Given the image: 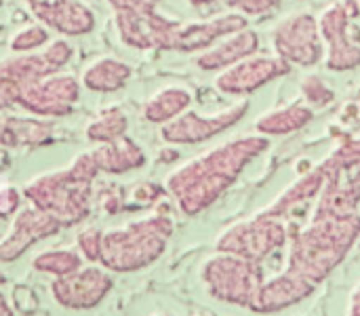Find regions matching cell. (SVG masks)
Here are the masks:
<instances>
[{
	"mask_svg": "<svg viewBox=\"0 0 360 316\" xmlns=\"http://www.w3.org/2000/svg\"><path fill=\"white\" fill-rule=\"evenodd\" d=\"M268 148L266 135H247L217 146L175 169L167 177V192L181 213L194 217L217 203Z\"/></svg>",
	"mask_w": 360,
	"mask_h": 316,
	"instance_id": "6da1fadb",
	"label": "cell"
},
{
	"mask_svg": "<svg viewBox=\"0 0 360 316\" xmlns=\"http://www.w3.org/2000/svg\"><path fill=\"white\" fill-rule=\"evenodd\" d=\"M359 239V213L312 217V224L293 236L285 270L319 287L348 258Z\"/></svg>",
	"mask_w": 360,
	"mask_h": 316,
	"instance_id": "7a4b0ae2",
	"label": "cell"
},
{
	"mask_svg": "<svg viewBox=\"0 0 360 316\" xmlns=\"http://www.w3.org/2000/svg\"><path fill=\"white\" fill-rule=\"evenodd\" d=\"M99 169L91 152L78 154L68 169L38 175L23 188L25 201L59 222L61 228L84 222L91 211L93 182Z\"/></svg>",
	"mask_w": 360,
	"mask_h": 316,
	"instance_id": "3957f363",
	"label": "cell"
},
{
	"mask_svg": "<svg viewBox=\"0 0 360 316\" xmlns=\"http://www.w3.org/2000/svg\"><path fill=\"white\" fill-rule=\"evenodd\" d=\"M173 236V220L165 213H154L131 222L122 228L103 232L99 262L108 272L129 274L156 264Z\"/></svg>",
	"mask_w": 360,
	"mask_h": 316,
	"instance_id": "277c9868",
	"label": "cell"
},
{
	"mask_svg": "<svg viewBox=\"0 0 360 316\" xmlns=\"http://www.w3.org/2000/svg\"><path fill=\"white\" fill-rule=\"evenodd\" d=\"M325 184L319 194L314 217L359 213L360 205V139H350L325 160Z\"/></svg>",
	"mask_w": 360,
	"mask_h": 316,
	"instance_id": "5b68a950",
	"label": "cell"
},
{
	"mask_svg": "<svg viewBox=\"0 0 360 316\" xmlns=\"http://www.w3.org/2000/svg\"><path fill=\"white\" fill-rule=\"evenodd\" d=\"M200 281L213 300L230 306L249 308L264 283V272L262 266L251 260L217 251L215 255L205 260L200 268Z\"/></svg>",
	"mask_w": 360,
	"mask_h": 316,
	"instance_id": "8992f818",
	"label": "cell"
},
{
	"mask_svg": "<svg viewBox=\"0 0 360 316\" xmlns=\"http://www.w3.org/2000/svg\"><path fill=\"white\" fill-rule=\"evenodd\" d=\"M287 243V228L283 220L268 213H257L251 220L238 222L224 230L215 241V251L232 253L255 264H262L268 255Z\"/></svg>",
	"mask_w": 360,
	"mask_h": 316,
	"instance_id": "52a82bcc",
	"label": "cell"
},
{
	"mask_svg": "<svg viewBox=\"0 0 360 316\" xmlns=\"http://www.w3.org/2000/svg\"><path fill=\"white\" fill-rule=\"evenodd\" d=\"M360 13L354 0H342L329 6L319 19L321 38L329 44L327 68L333 72H346L360 65V46L350 36V19Z\"/></svg>",
	"mask_w": 360,
	"mask_h": 316,
	"instance_id": "ba28073f",
	"label": "cell"
},
{
	"mask_svg": "<svg viewBox=\"0 0 360 316\" xmlns=\"http://www.w3.org/2000/svg\"><path fill=\"white\" fill-rule=\"evenodd\" d=\"M112 289L114 279L99 266H82L51 283L53 300L65 310H93L105 302Z\"/></svg>",
	"mask_w": 360,
	"mask_h": 316,
	"instance_id": "9c48e42d",
	"label": "cell"
},
{
	"mask_svg": "<svg viewBox=\"0 0 360 316\" xmlns=\"http://www.w3.org/2000/svg\"><path fill=\"white\" fill-rule=\"evenodd\" d=\"M274 49L289 65L310 68L323 59V38L319 21L310 13H297L285 19L274 32Z\"/></svg>",
	"mask_w": 360,
	"mask_h": 316,
	"instance_id": "30bf717a",
	"label": "cell"
},
{
	"mask_svg": "<svg viewBox=\"0 0 360 316\" xmlns=\"http://www.w3.org/2000/svg\"><path fill=\"white\" fill-rule=\"evenodd\" d=\"M80 99V84L70 74H51L36 82H30L21 89L19 106L36 116L61 118L74 112L76 101Z\"/></svg>",
	"mask_w": 360,
	"mask_h": 316,
	"instance_id": "8fae6325",
	"label": "cell"
},
{
	"mask_svg": "<svg viewBox=\"0 0 360 316\" xmlns=\"http://www.w3.org/2000/svg\"><path fill=\"white\" fill-rule=\"evenodd\" d=\"M247 110H249V103L240 101V103L232 106L230 110H224L215 116H200L196 112H184L177 118L162 125L160 137L167 144H188V146L202 144V141H209L215 135L228 131L236 122H240L243 116L247 114Z\"/></svg>",
	"mask_w": 360,
	"mask_h": 316,
	"instance_id": "7c38bea8",
	"label": "cell"
},
{
	"mask_svg": "<svg viewBox=\"0 0 360 316\" xmlns=\"http://www.w3.org/2000/svg\"><path fill=\"white\" fill-rule=\"evenodd\" d=\"M120 40L139 51L148 49H165L169 51V40L175 27V19L158 15L152 11H133V8H116L114 15Z\"/></svg>",
	"mask_w": 360,
	"mask_h": 316,
	"instance_id": "4fadbf2b",
	"label": "cell"
},
{
	"mask_svg": "<svg viewBox=\"0 0 360 316\" xmlns=\"http://www.w3.org/2000/svg\"><path fill=\"white\" fill-rule=\"evenodd\" d=\"M291 72V65L281 57H245L238 63L226 68L215 87L226 95H251L264 84Z\"/></svg>",
	"mask_w": 360,
	"mask_h": 316,
	"instance_id": "5bb4252c",
	"label": "cell"
},
{
	"mask_svg": "<svg viewBox=\"0 0 360 316\" xmlns=\"http://www.w3.org/2000/svg\"><path fill=\"white\" fill-rule=\"evenodd\" d=\"M74 55V49L68 40H55L42 53H17L0 63V74L15 80L21 89L30 82H36L44 76L59 72Z\"/></svg>",
	"mask_w": 360,
	"mask_h": 316,
	"instance_id": "9a60e30c",
	"label": "cell"
},
{
	"mask_svg": "<svg viewBox=\"0 0 360 316\" xmlns=\"http://www.w3.org/2000/svg\"><path fill=\"white\" fill-rule=\"evenodd\" d=\"M61 230L59 222L38 209H23L11 224L8 234L0 241V264L19 260L32 245L55 236Z\"/></svg>",
	"mask_w": 360,
	"mask_h": 316,
	"instance_id": "2e32d148",
	"label": "cell"
},
{
	"mask_svg": "<svg viewBox=\"0 0 360 316\" xmlns=\"http://www.w3.org/2000/svg\"><path fill=\"white\" fill-rule=\"evenodd\" d=\"M247 27V17L240 13H228L209 21H194V23H175L169 51H181V53H194V51H207L217 40Z\"/></svg>",
	"mask_w": 360,
	"mask_h": 316,
	"instance_id": "e0dca14e",
	"label": "cell"
},
{
	"mask_svg": "<svg viewBox=\"0 0 360 316\" xmlns=\"http://www.w3.org/2000/svg\"><path fill=\"white\" fill-rule=\"evenodd\" d=\"M314 291L316 287L312 283L291 274L289 270H283L278 277L262 283L253 302L249 304V310L255 315H276L293 308L295 304H302Z\"/></svg>",
	"mask_w": 360,
	"mask_h": 316,
	"instance_id": "ac0fdd59",
	"label": "cell"
},
{
	"mask_svg": "<svg viewBox=\"0 0 360 316\" xmlns=\"http://www.w3.org/2000/svg\"><path fill=\"white\" fill-rule=\"evenodd\" d=\"M32 13L46 25L65 36H82L95 27V15L78 0H25Z\"/></svg>",
	"mask_w": 360,
	"mask_h": 316,
	"instance_id": "d6986e66",
	"label": "cell"
},
{
	"mask_svg": "<svg viewBox=\"0 0 360 316\" xmlns=\"http://www.w3.org/2000/svg\"><path fill=\"white\" fill-rule=\"evenodd\" d=\"M259 49V36L257 32L243 27L226 38H221L219 44L209 46L202 55L196 57V65L200 70L207 72H215V70H226L234 63H238L245 57L255 55V51Z\"/></svg>",
	"mask_w": 360,
	"mask_h": 316,
	"instance_id": "ffe728a7",
	"label": "cell"
},
{
	"mask_svg": "<svg viewBox=\"0 0 360 316\" xmlns=\"http://www.w3.org/2000/svg\"><path fill=\"white\" fill-rule=\"evenodd\" d=\"M91 156L99 173H108V175H122V173L141 169L146 165L143 150L139 148L137 141H133L127 135L97 146L95 150H91Z\"/></svg>",
	"mask_w": 360,
	"mask_h": 316,
	"instance_id": "44dd1931",
	"label": "cell"
},
{
	"mask_svg": "<svg viewBox=\"0 0 360 316\" xmlns=\"http://www.w3.org/2000/svg\"><path fill=\"white\" fill-rule=\"evenodd\" d=\"M53 137L51 122L38 118L4 116L0 118V146L2 148H40Z\"/></svg>",
	"mask_w": 360,
	"mask_h": 316,
	"instance_id": "7402d4cb",
	"label": "cell"
},
{
	"mask_svg": "<svg viewBox=\"0 0 360 316\" xmlns=\"http://www.w3.org/2000/svg\"><path fill=\"white\" fill-rule=\"evenodd\" d=\"M131 72H133L131 65H127L124 61L116 57H101L84 70L82 82L89 91L114 93L127 84V80L131 78Z\"/></svg>",
	"mask_w": 360,
	"mask_h": 316,
	"instance_id": "603a6c76",
	"label": "cell"
},
{
	"mask_svg": "<svg viewBox=\"0 0 360 316\" xmlns=\"http://www.w3.org/2000/svg\"><path fill=\"white\" fill-rule=\"evenodd\" d=\"M323 184H325V163H321L316 169H312L308 175H304L297 184H293L289 190H285L268 209H264V213L283 220L289 211H293L308 198L319 196L323 190Z\"/></svg>",
	"mask_w": 360,
	"mask_h": 316,
	"instance_id": "cb8c5ba5",
	"label": "cell"
},
{
	"mask_svg": "<svg viewBox=\"0 0 360 316\" xmlns=\"http://www.w3.org/2000/svg\"><path fill=\"white\" fill-rule=\"evenodd\" d=\"M192 103V93L184 87H165L154 93L143 106V118L154 125H165L184 114Z\"/></svg>",
	"mask_w": 360,
	"mask_h": 316,
	"instance_id": "d4e9b609",
	"label": "cell"
},
{
	"mask_svg": "<svg viewBox=\"0 0 360 316\" xmlns=\"http://www.w3.org/2000/svg\"><path fill=\"white\" fill-rule=\"evenodd\" d=\"M312 118H314L312 108H306V106H300V103H291L287 108L272 110L270 114L262 116L255 122V129H257L259 135H266V137L289 135L293 131L304 129L308 122H312Z\"/></svg>",
	"mask_w": 360,
	"mask_h": 316,
	"instance_id": "484cf974",
	"label": "cell"
},
{
	"mask_svg": "<svg viewBox=\"0 0 360 316\" xmlns=\"http://www.w3.org/2000/svg\"><path fill=\"white\" fill-rule=\"evenodd\" d=\"M32 268L40 274L59 279L82 268V255L74 249H51V251L38 253L32 260Z\"/></svg>",
	"mask_w": 360,
	"mask_h": 316,
	"instance_id": "4316f807",
	"label": "cell"
},
{
	"mask_svg": "<svg viewBox=\"0 0 360 316\" xmlns=\"http://www.w3.org/2000/svg\"><path fill=\"white\" fill-rule=\"evenodd\" d=\"M129 120L120 108H108L103 110L89 127H86V139L95 144H108L122 135H127Z\"/></svg>",
	"mask_w": 360,
	"mask_h": 316,
	"instance_id": "83f0119b",
	"label": "cell"
},
{
	"mask_svg": "<svg viewBox=\"0 0 360 316\" xmlns=\"http://www.w3.org/2000/svg\"><path fill=\"white\" fill-rule=\"evenodd\" d=\"M49 40V32L42 25H30L11 38L13 53H32Z\"/></svg>",
	"mask_w": 360,
	"mask_h": 316,
	"instance_id": "f1b7e54d",
	"label": "cell"
},
{
	"mask_svg": "<svg viewBox=\"0 0 360 316\" xmlns=\"http://www.w3.org/2000/svg\"><path fill=\"white\" fill-rule=\"evenodd\" d=\"M101 239H103V232L97 230V228L82 230V232L76 236V247H78V253L82 255V260H86V262H91V264H97V262H99Z\"/></svg>",
	"mask_w": 360,
	"mask_h": 316,
	"instance_id": "f546056e",
	"label": "cell"
},
{
	"mask_svg": "<svg viewBox=\"0 0 360 316\" xmlns=\"http://www.w3.org/2000/svg\"><path fill=\"white\" fill-rule=\"evenodd\" d=\"M302 91L312 106H327L329 101H333V91L316 76L306 78L302 84Z\"/></svg>",
	"mask_w": 360,
	"mask_h": 316,
	"instance_id": "4dcf8cb0",
	"label": "cell"
},
{
	"mask_svg": "<svg viewBox=\"0 0 360 316\" xmlns=\"http://www.w3.org/2000/svg\"><path fill=\"white\" fill-rule=\"evenodd\" d=\"M230 8H236L240 15H266L281 6V0H226Z\"/></svg>",
	"mask_w": 360,
	"mask_h": 316,
	"instance_id": "1f68e13d",
	"label": "cell"
},
{
	"mask_svg": "<svg viewBox=\"0 0 360 316\" xmlns=\"http://www.w3.org/2000/svg\"><path fill=\"white\" fill-rule=\"evenodd\" d=\"M21 192L11 184H0V220L11 217L21 205Z\"/></svg>",
	"mask_w": 360,
	"mask_h": 316,
	"instance_id": "d6a6232c",
	"label": "cell"
},
{
	"mask_svg": "<svg viewBox=\"0 0 360 316\" xmlns=\"http://www.w3.org/2000/svg\"><path fill=\"white\" fill-rule=\"evenodd\" d=\"M19 95H21V87L15 80L0 74V112L15 106L19 101Z\"/></svg>",
	"mask_w": 360,
	"mask_h": 316,
	"instance_id": "836d02e7",
	"label": "cell"
},
{
	"mask_svg": "<svg viewBox=\"0 0 360 316\" xmlns=\"http://www.w3.org/2000/svg\"><path fill=\"white\" fill-rule=\"evenodd\" d=\"M114 11L116 8H133V11H152L160 0H108Z\"/></svg>",
	"mask_w": 360,
	"mask_h": 316,
	"instance_id": "e575fe53",
	"label": "cell"
},
{
	"mask_svg": "<svg viewBox=\"0 0 360 316\" xmlns=\"http://www.w3.org/2000/svg\"><path fill=\"white\" fill-rule=\"evenodd\" d=\"M348 316H360V285L350 296V304H348Z\"/></svg>",
	"mask_w": 360,
	"mask_h": 316,
	"instance_id": "d590c367",
	"label": "cell"
},
{
	"mask_svg": "<svg viewBox=\"0 0 360 316\" xmlns=\"http://www.w3.org/2000/svg\"><path fill=\"white\" fill-rule=\"evenodd\" d=\"M0 316H15L11 304H8V300H6V296L2 291H0Z\"/></svg>",
	"mask_w": 360,
	"mask_h": 316,
	"instance_id": "8d00e7d4",
	"label": "cell"
},
{
	"mask_svg": "<svg viewBox=\"0 0 360 316\" xmlns=\"http://www.w3.org/2000/svg\"><path fill=\"white\" fill-rule=\"evenodd\" d=\"M194 6H205V4H211V2H217V0H190Z\"/></svg>",
	"mask_w": 360,
	"mask_h": 316,
	"instance_id": "74e56055",
	"label": "cell"
},
{
	"mask_svg": "<svg viewBox=\"0 0 360 316\" xmlns=\"http://www.w3.org/2000/svg\"><path fill=\"white\" fill-rule=\"evenodd\" d=\"M4 283H6V274H4V272L0 270V285H4Z\"/></svg>",
	"mask_w": 360,
	"mask_h": 316,
	"instance_id": "f35d334b",
	"label": "cell"
},
{
	"mask_svg": "<svg viewBox=\"0 0 360 316\" xmlns=\"http://www.w3.org/2000/svg\"><path fill=\"white\" fill-rule=\"evenodd\" d=\"M152 316H173V315H167V312H158V315H152Z\"/></svg>",
	"mask_w": 360,
	"mask_h": 316,
	"instance_id": "ab89813d",
	"label": "cell"
},
{
	"mask_svg": "<svg viewBox=\"0 0 360 316\" xmlns=\"http://www.w3.org/2000/svg\"><path fill=\"white\" fill-rule=\"evenodd\" d=\"M2 2H4V0H0V6H2Z\"/></svg>",
	"mask_w": 360,
	"mask_h": 316,
	"instance_id": "60d3db41",
	"label": "cell"
},
{
	"mask_svg": "<svg viewBox=\"0 0 360 316\" xmlns=\"http://www.w3.org/2000/svg\"><path fill=\"white\" fill-rule=\"evenodd\" d=\"M196 316H205V315H196Z\"/></svg>",
	"mask_w": 360,
	"mask_h": 316,
	"instance_id": "b9f144b4",
	"label": "cell"
},
{
	"mask_svg": "<svg viewBox=\"0 0 360 316\" xmlns=\"http://www.w3.org/2000/svg\"><path fill=\"white\" fill-rule=\"evenodd\" d=\"M359 4H360V0H359Z\"/></svg>",
	"mask_w": 360,
	"mask_h": 316,
	"instance_id": "7bdbcfd3",
	"label": "cell"
}]
</instances>
